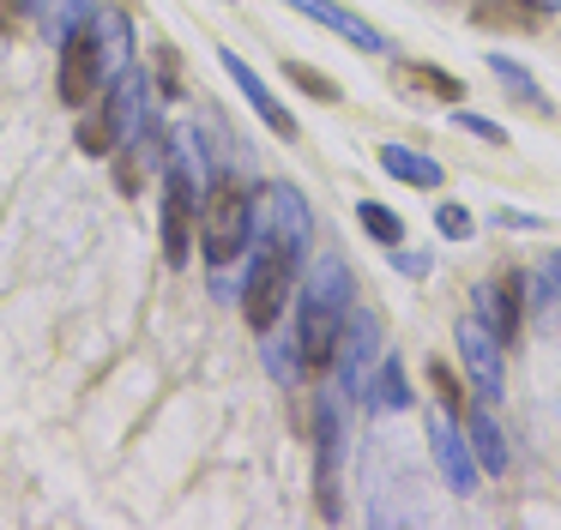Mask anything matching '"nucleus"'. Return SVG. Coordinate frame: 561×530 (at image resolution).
<instances>
[{
	"mask_svg": "<svg viewBox=\"0 0 561 530\" xmlns=\"http://www.w3.org/2000/svg\"><path fill=\"white\" fill-rule=\"evenodd\" d=\"M115 145H122V132H115V115H110V103H91V115L79 120V151L85 157H115Z\"/></svg>",
	"mask_w": 561,
	"mask_h": 530,
	"instance_id": "21",
	"label": "nucleus"
},
{
	"mask_svg": "<svg viewBox=\"0 0 561 530\" xmlns=\"http://www.w3.org/2000/svg\"><path fill=\"white\" fill-rule=\"evenodd\" d=\"M356 223H363L368 235L380 241V247H399V241H404V217L387 211L380 199H363V205H356Z\"/></svg>",
	"mask_w": 561,
	"mask_h": 530,
	"instance_id": "24",
	"label": "nucleus"
},
{
	"mask_svg": "<svg viewBox=\"0 0 561 530\" xmlns=\"http://www.w3.org/2000/svg\"><path fill=\"white\" fill-rule=\"evenodd\" d=\"M556 296H561V253L537 272V301H556Z\"/></svg>",
	"mask_w": 561,
	"mask_h": 530,
	"instance_id": "30",
	"label": "nucleus"
},
{
	"mask_svg": "<svg viewBox=\"0 0 561 530\" xmlns=\"http://www.w3.org/2000/svg\"><path fill=\"white\" fill-rule=\"evenodd\" d=\"M254 241V211L248 193L236 187V175H211V187L199 193V247L211 265H230L236 253H248Z\"/></svg>",
	"mask_w": 561,
	"mask_h": 530,
	"instance_id": "3",
	"label": "nucleus"
},
{
	"mask_svg": "<svg viewBox=\"0 0 561 530\" xmlns=\"http://www.w3.org/2000/svg\"><path fill=\"white\" fill-rule=\"evenodd\" d=\"M199 229V175H194V145H175L163 163V265L182 272L187 241Z\"/></svg>",
	"mask_w": 561,
	"mask_h": 530,
	"instance_id": "4",
	"label": "nucleus"
},
{
	"mask_svg": "<svg viewBox=\"0 0 561 530\" xmlns=\"http://www.w3.org/2000/svg\"><path fill=\"white\" fill-rule=\"evenodd\" d=\"M91 19H98V0H49V7H43V36H49V43H67V36Z\"/></svg>",
	"mask_w": 561,
	"mask_h": 530,
	"instance_id": "22",
	"label": "nucleus"
},
{
	"mask_svg": "<svg viewBox=\"0 0 561 530\" xmlns=\"http://www.w3.org/2000/svg\"><path fill=\"white\" fill-rule=\"evenodd\" d=\"M489 72H495V79L507 84V96H513V103L537 108V115H549V108H556V103H549V91H543V84H537L531 72H525L519 60H513V55H489Z\"/></svg>",
	"mask_w": 561,
	"mask_h": 530,
	"instance_id": "20",
	"label": "nucleus"
},
{
	"mask_svg": "<svg viewBox=\"0 0 561 530\" xmlns=\"http://www.w3.org/2000/svg\"><path fill=\"white\" fill-rule=\"evenodd\" d=\"M339 410L320 404V518H339Z\"/></svg>",
	"mask_w": 561,
	"mask_h": 530,
	"instance_id": "15",
	"label": "nucleus"
},
{
	"mask_svg": "<svg viewBox=\"0 0 561 530\" xmlns=\"http://www.w3.org/2000/svg\"><path fill=\"white\" fill-rule=\"evenodd\" d=\"M453 127L477 132L483 145H507V127H501V120H489V115H477V108H453Z\"/></svg>",
	"mask_w": 561,
	"mask_h": 530,
	"instance_id": "26",
	"label": "nucleus"
},
{
	"mask_svg": "<svg viewBox=\"0 0 561 530\" xmlns=\"http://www.w3.org/2000/svg\"><path fill=\"white\" fill-rule=\"evenodd\" d=\"M543 7H549V12H561V0H543Z\"/></svg>",
	"mask_w": 561,
	"mask_h": 530,
	"instance_id": "33",
	"label": "nucleus"
},
{
	"mask_svg": "<svg viewBox=\"0 0 561 530\" xmlns=\"http://www.w3.org/2000/svg\"><path fill=\"white\" fill-rule=\"evenodd\" d=\"M218 67H224V72H230V79H236V91H242V96H248V103H254V115H260V120H266V127H272V132H278V139H296V115H290V108H284V103H278V96H272V84H266V79H260V72H254V67H248V60H242V55H236V48H218Z\"/></svg>",
	"mask_w": 561,
	"mask_h": 530,
	"instance_id": "9",
	"label": "nucleus"
},
{
	"mask_svg": "<svg viewBox=\"0 0 561 530\" xmlns=\"http://www.w3.org/2000/svg\"><path fill=\"white\" fill-rule=\"evenodd\" d=\"M91 36H98V55H103V72H122V67H134V24H127V12L122 7H98V19H91Z\"/></svg>",
	"mask_w": 561,
	"mask_h": 530,
	"instance_id": "14",
	"label": "nucleus"
},
{
	"mask_svg": "<svg viewBox=\"0 0 561 530\" xmlns=\"http://www.w3.org/2000/svg\"><path fill=\"white\" fill-rule=\"evenodd\" d=\"M495 223L501 229H543V217L537 211H495Z\"/></svg>",
	"mask_w": 561,
	"mask_h": 530,
	"instance_id": "31",
	"label": "nucleus"
},
{
	"mask_svg": "<svg viewBox=\"0 0 561 530\" xmlns=\"http://www.w3.org/2000/svg\"><path fill=\"white\" fill-rule=\"evenodd\" d=\"M55 84H61V103H67V108H91V103L103 96L110 72H103V55H98V36H91V24H79V31L61 43V72H55Z\"/></svg>",
	"mask_w": 561,
	"mask_h": 530,
	"instance_id": "6",
	"label": "nucleus"
},
{
	"mask_svg": "<svg viewBox=\"0 0 561 530\" xmlns=\"http://www.w3.org/2000/svg\"><path fill=\"white\" fill-rule=\"evenodd\" d=\"M380 313L368 308H351V320H344L339 332V385L344 398H368V385H375V368H380Z\"/></svg>",
	"mask_w": 561,
	"mask_h": 530,
	"instance_id": "5",
	"label": "nucleus"
},
{
	"mask_svg": "<svg viewBox=\"0 0 561 530\" xmlns=\"http://www.w3.org/2000/svg\"><path fill=\"white\" fill-rule=\"evenodd\" d=\"M399 84L416 96H435V103H465V84L440 67H423V60H399Z\"/></svg>",
	"mask_w": 561,
	"mask_h": 530,
	"instance_id": "19",
	"label": "nucleus"
},
{
	"mask_svg": "<svg viewBox=\"0 0 561 530\" xmlns=\"http://www.w3.org/2000/svg\"><path fill=\"white\" fill-rule=\"evenodd\" d=\"M435 229H440L447 241H465L477 223H471V211H465V205H440V211H435Z\"/></svg>",
	"mask_w": 561,
	"mask_h": 530,
	"instance_id": "28",
	"label": "nucleus"
},
{
	"mask_svg": "<svg viewBox=\"0 0 561 530\" xmlns=\"http://www.w3.org/2000/svg\"><path fill=\"white\" fill-rule=\"evenodd\" d=\"M368 398H375L380 410H411V385H404L399 356H380V368H375V385H368Z\"/></svg>",
	"mask_w": 561,
	"mask_h": 530,
	"instance_id": "23",
	"label": "nucleus"
},
{
	"mask_svg": "<svg viewBox=\"0 0 561 530\" xmlns=\"http://www.w3.org/2000/svg\"><path fill=\"white\" fill-rule=\"evenodd\" d=\"M465 440H471V458L489 470V476H507V464H513V452H507V428L495 422L489 398H483V404H471V428H465Z\"/></svg>",
	"mask_w": 561,
	"mask_h": 530,
	"instance_id": "13",
	"label": "nucleus"
},
{
	"mask_svg": "<svg viewBox=\"0 0 561 530\" xmlns=\"http://www.w3.org/2000/svg\"><path fill=\"white\" fill-rule=\"evenodd\" d=\"M428 452H435V464H440L453 494H477V458H471V440L453 428V410L428 416Z\"/></svg>",
	"mask_w": 561,
	"mask_h": 530,
	"instance_id": "8",
	"label": "nucleus"
},
{
	"mask_svg": "<svg viewBox=\"0 0 561 530\" xmlns=\"http://www.w3.org/2000/svg\"><path fill=\"white\" fill-rule=\"evenodd\" d=\"M284 79L296 84V91H308V96H320V103H339V84L327 79V72H314V67H302V60H284Z\"/></svg>",
	"mask_w": 561,
	"mask_h": 530,
	"instance_id": "25",
	"label": "nucleus"
},
{
	"mask_svg": "<svg viewBox=\"0 0 561 530\" xmlns=\"http://www.w3.org/2000/svg\"><path fill=\"white\" fill-rule=\"evenodd\" d=\"M266 337V344H260V356H266V373L278 385H296L308 373V361H302V344H296V332H278V325H272V332H260Z\"/></svg>",
	"mask_w": 561,
	"mask_h": 530,
	"instance_id": "18",
	"label": "nucleus"
},
{
	"mask_svg": "<svg viewBox=\"0 0 561 530\" xmlns=\"http://www.w3.org/2000/svg\"><path fill=\"white\" fill-rule=\"evenodd\" d=\"M284 7H296L302 19H314V24H327V31H339L344 43H356V48H368V55H392V43L375 31V24H363L351 7H339V0H284Z\"/></svg>",
	"mask_w": 561,
	"mask_h": 530,
	"instance_id": "11",
	"label": "nucleus"
},
{
	"mask_svg": "<svg viewBox=\"0 0 561 530\" xmlns=\"http://www.w3.org/2000/svg\"><path fill=\"white\" fill-rule=\"evenodd\" d=\"M543 19V0H477L471 7V24H483V31H537Z\"/></svg>",
	"mask_w": 561,
	"mask_h": 530,
	"instance_id": "16",
	"label": "nucleus"
},
{
	"mask_svg": "<svg viewBox=\"0 0 561 530\" xmlns=\"http://www.w3.org/2000/svg\"><path fill=\"white\" fill-rule=\"evenodd\" d=\"M453 337H459V361H465V373H471V385L495 404L501 385H507V368H501V337L489 332L483 320H459V332H453Z\"/></svg>",
	"mask_w": 561,
	"mask_h": 530,
	"instance_id": "7",
	"label": "nucleus"
},
{
	"mask_svg": "<svg viewBox=\"0 0 561 530\" xmlns=\"http://www.w3.org/2000/svg\"><path fill=\"white\" fill-rule=\"evenodd\" d=\"M387 260L399 265L404 277H428V265H435V260H428V253H404V241H399V247H387Z\"/></svg>",
	"mask_w": 561,
	"mask_h": 530,
	"instance_id": "29",
	"label": "nucleus"
},
{
	"mask_svg": "<svg viewBox=\"0 0 561 530\" xmlns=\"http://www.w3.org/2000/svg\"><path fill=\"white\" fill-rule=\"evenodd\" d=\"M296 253L278 247L272 235H260L248 247V272H242V313L254 332H272L284 320V301H290V284H296Z\"/></svg>",
	"mask_w": 561,
	"mask_h": 530,
	"instance_id": "2",
	"label": "nucleus"
},
{
	"mask_svg": "<svg viewBox=\"0 0 561 530\" xmlns=\"http://www.w3.org/2000/svg\"><path fill=\"white\" fill-rule=\"evenodd\" d=\"M13 7H25V12H43V7H49V0H13Z\"/></svg>",
	"mask_w": 561,
	"mask_h": 530,
	"instance_id": "32",
	"label": "nucleus"
},
{
	"mask_svg": "<svg viewBox=\"0 0 561 530\" xmlns=\"http://www.w3.org/2000/svg\"><path fill=\"white\" fill-rule=\"evenodd\" d=\"M278 247H290L296 260H308V241H314V217H308L302 193L296 187H278L272 193V229H266Z\"/></svg>",
	"mask_w": 561,
	"mask_h": 530,
	"instance_id": "12",
	"label": "nucleus"
},
{
	"mask_svg": "<svg viewBox=\"0 0 561 530\" xmlns=\"http://www.w3.org/2000/svg\"><path fill=\"white\" fill-rule=\"evenodd\" d=\"M380 169H387L392 181H404V187H423V193L447 181V169L428 151H411V145H380Z\"/></svg>",
	"mask_w": 561,
	"mask_h": 530,
	"instance_id": "17",
	"label": "nucleus"
},
{
	"mask_svg": "<svg viewBox=\"0 0 561 530\" xmlns=\"http://www.w3.org/2000/svg\"><path fill=\"white\" fill-rule=\"evenodd\" d=\"M519 296H525V277L519 272H501L495 284L477 289V320H483L501 344H513V337H519Z\"/></svg>",
	"mask_w": 561,
	"mask_h": 530,
	"instance_id": "10",
	"label": "nucleus"
},
{
	"mask_svg": "<svg viewBox=\"0 0 561 530\" xmlns=\"http://www.w3.org/2000/svg\"><path fill=\"white\" fill-rule=\"evenodd\" d=\"M428 385H435L440 410H465V385H459V373H453V368H440V361H428Z\"/></svg>",
	"mask_w": 561,
	"mask_h": 530,
	"instance_id": "27",
	"label": "nucleus"
},
{
	"mask_svg": "<svg viewBox=\"0 0 561 530\" xmlns=\"http://www.w3.org/2000/svg\"><path fill=\"white\" fill-rule=\"evenodd\" d=\"M351 265L339 253H320L302 277V296H296V344H302L308 373H327L339 361V332L351 320Z\"/></svg>",
	"mask_w": 561,
	"mask_h": 530,
	"instance_id": "1",
	"label": "nucleus"
}]
</instances>
